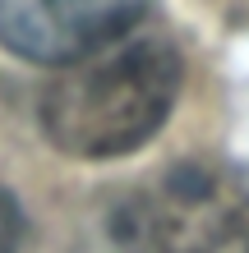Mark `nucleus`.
<instances>
[{"instance_id":"obj_1","label":"nucleus","mask_w":249,"mask_h":253,"mask_svg":"<svg viewBox=\"0 0 249 253\" xmlns=\"http://www.w3.org/2000/svg\"><path fill=\"white\" fill-rule=\"evenodd\" d=\"M180 97V51L166 37H120L65 74L42 97V129L65 157H129L166 125Z\"/></svg>"},{"instance_id":"obj_4","label":"nucleus","mask_w":249,"mask_h":253,"mask_svg":"<svg viewBox=\"0 0 249 253\" xmlns=\"http://www.w3.org/2000/svg\"><path fill=\"white\" fill-rule=\"evenodd\" d=\"M23 230L28 221H23L19 198L0 189V253H23Z\"/></svg>"},{"instance_id":"obj_2","label":"nucleus","mask_w":249,"mask_h":253,"mask_svg":"<svg viewBox=\"0 0 249 253\" xmlns=\"http://www.w3.org/2000/svg\"><path fill=\"white\" fill-rule=\"evenodd\" d=\"M120 253H249V166L175 161L115 203Z\"/></svg>"},{"instance_id":"obj_3","label":"nucleus","mask_w":249,"mask_h":253,"mask_svg":"<svg viewBox=\"0 0 249 253\" xmlns=\"http://www.w3.org/2000/svg\"><path fill=\"white\" fill-rule=\"evenodd\" d=\"M148 0H0V46L19 60L74 65L134 33Z\"/></svg>"}]
</instances>
